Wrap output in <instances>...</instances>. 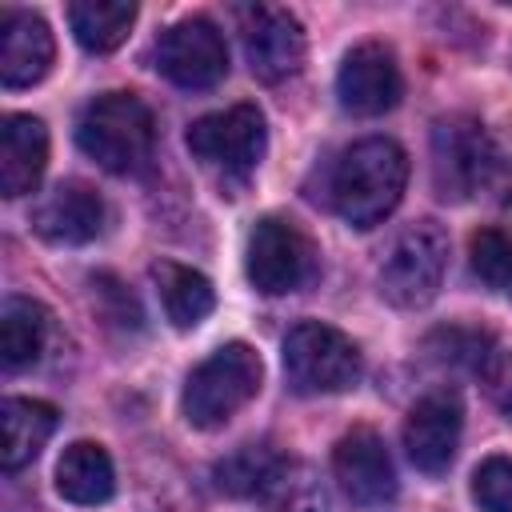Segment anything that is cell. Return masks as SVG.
Here are the masks:
<instances>
[{
    "instance_id": "obj_1",
    "label": "cell",
    "mask_w": 512,
    "mask_h": 512,
    "mask_svg": "<svg viewBox=\"0 0 512 512\" xmlns=\"http://www.w3.org/2000/svg\"><path fill=\"white\" fill-rule=\"evenodd\" d=\"M408 184V156L388 136L356 140L332 164V208L352 228H376L404 196Z\"/></svg>"
},
{
    "instance_id": "obj_2",
    "label": "cell",
    "mask_w": 512,
    "mask_h": 512,
    "mask_svg": "<svg viewBox=\"0 0 512 512\" xmlns=\"http://www.w3.org/2000/svg\"><path fill=\"white\" fill-rule=\"evenodd\" d=\"M76 144L100 168L116 176H136L152 164L156 124L140 96L132 92H104L96 96L76 120Z\"/></svg>"
},
{
    "instance_id": "obj_3",
    "label": "cell",
    "mask_w": 512,
    "mask_h": 512,
    "mask_svg": "<svg viewBox=\"0 0 512 512\" xmlns=\"http://www.w3.org/2000/svg\"><path fill=\"white\" fill-rule=\"evenodd\" d=\"M260 380H264V364H260V356L248 344L232 340V344L216 348L184 380V396H180L184 420L192 428H220V424H228L260 392Z\"/></svg>"
},
{
    "instance_id": "obj_4",
    "label": "cell",
    "mask_w": 512,
    "mask_h": 512,
    "mask_svg": "<svg viewBox=\"0 0 512 512\" xmlns=\"http://www.w3.org/2000/svg\"><path fill=\"white\" fill-rule=\"evenodd\" d=\"M360 348L352 336H344L332 324L300 320L284 336V376L292 392L320 396V392H344L360 380Z\"/></svg>"
},
{
    "instance_id": "obj_5",
    "label": "cell",
    "mask_w": 512,
    "mask_h": 512,
    "mask_svg": "<svg viewBox=\"0 0 512 512\" xmlns=\"http://www.w3.org/2000/svg\"><path fill=\"white\" fill-rule=\"evenodd\" d=\"M444 264H448V236L436 220H420L408 224L384 264H380V296L396 308H424L444 280Z\"/></svg>"
},
{
    "instance_id": "obj_6",
    "label": "cell",
    "mask_w": 512,
    "mask_h": 512,
    "mask_svg": "<svg viewBox=\"0 0 512 512\" xmlns=\"http://www.w3.org/2000/svg\"><path fill=\"white\" fill-rule=\"evenodd\" d=\"M244 272H248V280H252L256 292H264V296H284V292H300L304 284L316 280L320 256H316V244H312L292 220L264 216V220L248 232Z\"/></svg>"
},
{
    "instance_id": "obj_7",
    "label": "cell",
    "mask_w": 512,
    "mask_h": 512,
    "mask_svg": "<svg viewBox=\"0 0 512 512\" xmlns=\"http://www.w3.org/2000/svg\"><path fill=\"white\" fill-rule=\"evenodd\" d=\"M500 168L496 144L484 132V124L468 116L440 120L432 132V180L444 200H464L492 184Z\"/></svg>"
},
{
    "instance_id": "obj_8",
    "label": "cell",
    "mask_w": 512,
    "mask_h": 512,
    "mask_svg": "<svg viewBox=\"0 0 512 512\" xmlns=\"http://www.w3.org/2000/svg\"><path fill=\"white\" fill-rule=\"evenodd\" d=\"M152 60H156L160 76H168L176 88H188V92L212 88L228 76L224 36L204 16H188V20L172 24L168 32H160Z\"/></svg>"
},
{
    "instance_id": "obj_9",
    "label": "cell",
    "mask_w": 512,
    "mask_h": 512,
    "mask_svg": "<svg viewBox=\"0 0 512 512\" xmlns=\"http://www.w3.org/2000/svg\"><path fill=\"white\" fill-rule=\"evenodd\" d=\"M264 144H268V128L256 104H232L224 112H208L188 128L192 156L224 172H252L264 156Z\"/></svg>"
},
{
    "instance_id": "obj_10",
    "label": "cell",
    "mask_w": 512,
    "mask_h": 512,
    "mask_svg": "<svg viewBox=\"0 0 512 512\" xmlns=\"http://www.w3.org/2000/svg\"><path fill=\"white\" fill-rule=\"evenodd\" d=\"M236 16H240V40H244V56H248L252 76L280 84V80L300 72L304 28L288 8L248 4V8H236Z\"/></svg>"
},
{
    "instance_id": "obj_11",
    "label": "cell",
    "mask_w": 512,
    "mask_h": 512,
    "mask_svg": "<svg viewBox=\"0 0 512 512\" xmlns=\"http://www.w3.org/2000/svg\"><path fill=\"white\" fill-rule=\"evenodd\" d=\"M332 472L344 496L360 508H384L396 496V468L384 440L372 428H352L332 452Z\"/></svg>"
},
{
    "instance_id": "obj_12",
    "label": "cell",
    "mask_w": 512,
    "mask_h": 512,
    "mask_svg": "<svg viewBox=\"0 0 512 512\" xmlns=\"http://www.w3.org/2000/svg\"><path fill=\"white\" fill-rule=\"evenodd\" d=\"M400 92H404V80H400L396 56L372 40L356 44L336 72V96L352 116H380L396 108Z\"/></svg>"
},
{
    "instance_id": "obj_13",
    "label": "cell",
    "mask_w": 512,
    "mask_h": 512,
    "mask_svg": "<svg viewBox=\"0 0 512 512\" xmlns=\"http://www.w3.org/2000/svg\"><path fill=\"white\" fill-rule=\"evenodd\" d=\"M460 424H464V412H460V400L452 392H428L424 400H416L408 420H404V452H408V460L420 472L440 476L456 456Z\"/></svg>"
},
{
    "instance_id": "obj_14",
    "label": "cell",
    "mask_w": 512,
    "mask_h": 512,
    "mask_svg": "<svg viewBox=\"0 0 512 512\" xmlns=\"http://www.w3.org/2000/svg\"><path fill=\"white\" fill-rule=\"evenodd\" d=\"M56 56L52 32L36 12L8 8L0 16V84L4 88H28L48 76Z\"/></svg>"
},
{
    "instance_id": "obj_15",
    "label": "cell",
    "mask_w": 512,
    "mask_h": 512,
    "mask_svg": "<svg viewBox=\"0 0 512 512\" xmlns=\"http://www.w3.org/2000/svg\"><path fill=\"white\" fill-rule=\"evenodd\" d=\"M104 220H108L104 200L84 184L52 188L32 212V228L48 244H88L104 232Z\"/></svg>"
},
{
    "instance_id": "obj_16",
    "label": "cell",
    "mask_w": 512,
    "mask_h": 512,
    "mask_svg": "<svg viewBox=\"0 0 512 512\" xmlns=\"http://www.w3.org/2000/svg\"><path fill=\"white\" fill-rule=\"evenodd\" d=\"M48 164V128L36 116H8L0 128V192L24 196L40 184Z\"/></svg>"
},
{
    "instance_id": "obj_17",
    "label": "cell",
    "mask_w": 512,
    "mask_h": 512,
    "mask_svg": "<svg viewBox=\"0 0 512 512\" xmlns=\"http://www.w3.org/2000/svg\"><path fill=\"white\" fill-rule=\"evenodd\" d=\"M52 432H56V408L52 404L8 396L0 404V468L20 472L24 464H32Z\"/></svg>"
},
{
    "instance_id": "obj_18",
    "label": "cell",
    "mask_w": 512,
    "mask_h": 512,
    "mask_svg": "<svg viewBox=\"0 0 512 512\" xmlns=\"http://www.w3.org/2000/svg\"><path fill=\"white\" fill-rule=\"evenodd\" d=\"M56 492L72 504H104L116 492V472L112 460L100 444L92 440H76L60 452L56 460Z\"/></svg>"
},
{
    "instance_id": "obj_19",
    "label": "cell",
    "mask_w": 512,
    "mask_h": 512,
    "mask_svg": "<svg viewBox=\"0 0 512 512\" xmlns=\"http://www.w3.org/2000/svg\"><path fill=\"white\" fill-rule=\"evenodd\" d=\"M152 280L160 292V304L168 312V320L176 328H196L212 308H216V288L204 272L176 264V260H160L152 264Z\"/></svg>"
},
{
    "instance_id": "obj_20",
    "label": "cell",
    "mask_w": 512,
    "mask_h": 512,
    "mask_svg": "<svg viewBox=\"0 0 512 512\" xmlns=\"http://www.w3.org/2000/svg\"><path fill=\"white\" fill-rule=\"evenodd\" d=\"M48 312L28 296H8L0 304V364L8 372L28 368L44 352Z\"/></svg>"
},
{
    "instance_id": "obj_21",
    "label": "cell",
    "mask_w": 512,
    "mask_h": 512,
    "mask_svg": "<svg viewBox=\"0 0 512 512\" xmlns=\"http://www.w3.org/2000/svg\"><path fill=\"white\" fill-rule=\"evenodd\" d=\"M68 24L80 48L112 52L128 40V28L136 24V4L132 0H76L68 4Z\"/></svg>"
},
{
    "instance_id": "obj_22",
    "label": "cell",
    "mask_w": 512,
    "mask_h": 512,
    "mask_svg": "<svg viewBox=\"0 0 512 512\" xmlns=\"http://www.w3.org/2000/svg\"><path fill=\"white\" fill-rule=\"evenodd\" d=\"M284 464H288V460H284L280 452H272L268 444H244V448L228 452L224 460H216L212 480H216V488H220L224 496H236V500H244V496H264V492L276 484V476H280Z\"/></svg>"
},
{
    "instance_id": "obj_23",
    "label": "cell",
    "mask_w": 512,
    "mask_h": 512,
    "mask_svg": "<svg viewBox=\"0 0 512 512\" xmlns=\"http://www.w3.org/2000/svg\"><path fill=\"white\" fill-rule=\"evenodd\" d=\"M264 500H268V512H328V496L316 472L304 464H284L276 484L264 492Z\"/></svg>"
},
{
    "instance_id": "obj_24",
    "label": "cell",
    "mask_w": 512,
    "mask_h": 512,
    "mask_svg": "<svg viewBox=\"0 0 512 512\" xmlns=\"http://www.w3.org/2000/svg\"><path fill=\"white\" fill-rule=\"evenodd\" d=\"M468 264H472L476 280H484L488 288H508L512 284V236H504L500 228L472 232Z\"/></svg>"
},
{
    "instance_id": "obj_25",
    "label": "cell",
    "mask_w": 512,
    "mask_h": 512,
    "mask_svg": "<svg viewBox=\"0 0 512 512\" xmlns=\"http://www.w3.org/2000/svg\"><path fill=\"white\" fill-rule=\"evenodd\" d=\"M472 500L480 504V512H512V460H480L472 472Z\"/></svg>"
},
{
    "instance_id": "obj_26",
    "label": "cell",
    "mask_w": 512,
    "mask_h": 512,
    "mask_svg": "<svg viewBox=\"0 0 512 512\" xmlns=\"http://www.w3.org/2000/svg\"><path fill=\"white\" fill-rule=\"evenodd\" d=\"M480 380L488 400L512 420V348H492L480 364Z\"/></svg>"
},
{
    "instance_id": "obj_27",
    "label": "cell",
    "mask_w": 512,
    "mask_h": 512,
    "mask_svg": "<svg viewBox=\"0 0 512 512\" xmlns=\"http://www.w3.org/2000/svg\"><path fill=\"white\" fill-rule=\"evenodd\" d=\"M92 288H96L100 312H104L112 324H120V328H140V308H136V300H132L112 276H96Z\"/></svg>"
}]
</instances>
